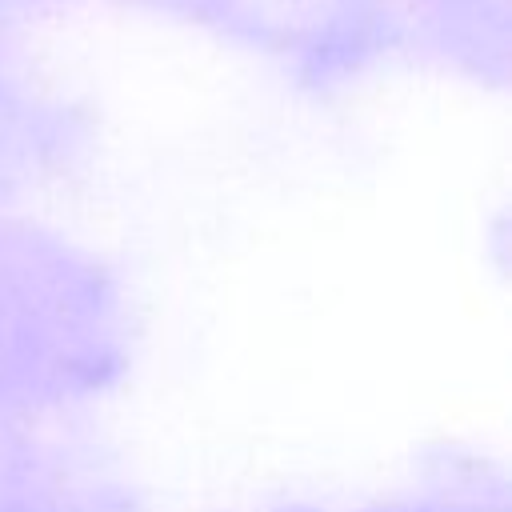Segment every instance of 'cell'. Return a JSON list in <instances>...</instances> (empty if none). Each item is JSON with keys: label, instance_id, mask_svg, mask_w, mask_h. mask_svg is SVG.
I'll use <instances>...</instances> for the list:
<instances>
[]
</instances>
